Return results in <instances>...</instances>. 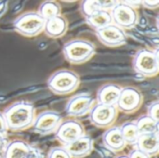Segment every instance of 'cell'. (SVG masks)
<instances>
[{"mask_svg":"<svg viewBox=\"0 0 159 158\" xmlns=\"http://www.w3.org/2000/svg\"><path fill=\"white\" fill-rule=\"evenodd\" d=\"M121 90L122 87L116 84L109 83L102 86L97 91V103L116 106Z\"/></svg>","mask_w":159,"mask_h":158,"instance_id":"obj_15","label":"cell"},{"mask_svg":"<svg viewBox=\"0 0 159 158\" xmlns=\"http://www.w3.org/2000/svg\"><path fill=\"white\" fill-rule=\"evenodd\" d=\"M134 148L143 152L150 157L156 156L159 152L158 132L140 135Z\"/></svg>","mask_w":159,"mask_h":158,"instance_id":"obj_17","label":"cell"},{"mask_svg":"<svg viewBox=\"0 0 159 158\" xmlns=\"http://www.w3.org/2000/svg\"><path fill=\"white\" fill-rule=\"evenodd\" d=\"M86 23L93 28L95 31L102 29L108 25L113 24V20L111 16V12L109 10L101 9L94 15L85 18Z\"/></svg>","mask_w":159,"mask_h":158,"instance_id":"obj_19","label":"cell"},{"mask_svg":"<svg viewBox=\"0 0 159 158\" xmlns=\"http://www.w3.org/2000/svg\"><path fill=\"white\" fill-rule=\"evenodd\" d=\"M7 131H8V130H7V124H6L4 115H3V114L0 112V135L6 137Z\"/></svg>","mask_w":159,"mask_h":158,"instance_id":"obj_28","label":"cell"},{"mask_svg":"<svg viewBox=\"0 0 159 158\" xmlns=\"http://www.w3.org/2000/svg\"><path fill=\"white\" fill-rule=\"evenodd\" d=\"M31 147L23 140H13L6 144L1 154V158H25Z\"/></svg>","mask_w":159,"mask_h":158,"instance_id":"obj_18","label":"cell"},{"mask_svg":"<svg viewBox=\"0 0 159 158\" xmlns=\"http://www.w3.org/2000/svg\"><path fill=\"white\" fill-rule=\"evenodd\" d=\"M101 9L102 7L99 1L86 0V1H82L80 5V11L83 14V16H85V18L94 15Z\"/></svg>","mask_w":159,"mask_h":158,"instance_id":"obj_23","label":"cell"},{"mask_svg":"<svg viewBox=\"0 0 159 158\" xmlns=\"http://www.w3.org/2000/svg\"><path fill=\"white\" fill-rule=\"evenodd\" d=\"M95 32L98 40L104 46L110 47H120L125 45L127 42V34L125 30L115 24L108 25Z\"/></svg>","mask_w":159,"mask_h":158,"instance_id":"obj_12","label":"cell"},{"mask_svg":"<svg viewBox=\"0 0 159 158\" xmlns=\"http://www.w3.org/2000/svg\"><path fill=\"white\" fill-rule=\"evenodd\" d=\"M119 128H120V130H121V133H122V136L124 138L126 144L135 146V144L140 137V133L136 127L135 122H132V121L125 122Z\"/></svg>","mask_w":159,"mask_h":158,"instance_id":"obj_20","label":"cell"},{"mask_svg":"<svg viewBox=\"0 0 159 158\" xmlns=\"http://www.w3.org/2000/svg\"><path fill=\"white\" fill-rule=\"evenodd\" d=\"M7 143V142L6 140V137L0 135V156H1V154H2V152H3V150H4Z\"/></svg>","mask_w":159,"mask_h":158,"instance_id":"obj_30","label":"cell"},{"mask_svg":"<svg viewBox=\"0 0 159 158\" xmlns=\"http://www.w3.org/2000/svg\"><path fill=\"white\" fill-rule=\"evenodd\" d=\"M141 4H143V6L146 8L154 9V8L158 7L159 1H143L141 2Z\"/></svg>","mask_w":159,"mask_h":158,"instance_id":"obj_29","label":"cell"},{"mask_svg":"<svg viewBox=\"0 0 159 158\" xmlns=\"http://www.w3.org/2000/svg\"><path fill=\"white\" fill-rule=\"evenodd\" d=\"M128 156L129 158H152L150 157L149 156H147L146 154H144L143 152L138 150L137 148H134L132 149L129 154L128 155Z\"/></svg>","mask_w":159,"mask_h":158,"instance_id":"obj_26","label":"cell"},{"mask_svg":"<svg viewBox=\"0 0 159 158\" xmlns=\"http://www.w3.org/2000/svg\"><path fill=\"white\" fill-rule=\"evenodd\" d=\"M47 84L52 93L61 96L68 95L77 89L80 84V77L74 71L62 69L52 74Z\"/></svg>","mask_w":159,"mask_h":158,"instance_id":"obj_3","label":"cell"},{"mask_svg":"<svg viewBox=\"0 0 159 158\" xmlns=\"http://www.w3.org/2000/svg\"><path fill=\"white\" fill-rule=\"evenodd\" d=\"M95 45L85 39H73L62 47L65 60L72 64H82L89 61L95 54Z\"/></svg>","mask_w":159,"mask_h":158,"instance_id":"obj_2","label":"cell"},{"mask_svg":"<svg viewBox=\"0 0 159 158\" xmlns=\"http://www.w3.org/2000/svg\"><path fill=\"white\" fill-rule=\"evenodd\" d=\"M47 158H72L63 146L53 147L49 150Z\"/></svg>","mask_w":159,"mask_h":158,"instance_id":"obj_24","label":"cell"},{"mask_svg":"<svg viewBox=\"0 0 159 158\" xmlns=\"http://www.w3.org/2000/svg\"><path fill=\"white\" fill-rule=\"evenodd\" d=\"M25 158H44V156H43L42 152L38 148L32 146Z\"/></svg>","mask_w":159,"mask_h":158,"instance_id":"obj_27","label":"cell"},{"mask_svg":"<svg viewBox=\"0 0 159 158\" xmlns=\"http://www.w3.org/2000/svg\"><path fill=\"white\" fill-rule=\"evenodd\" d=\"M133 70L145 77L156 76L159 72L157 50L148 48L139 49L132 61Z\"/></svg>","mask_w":159,"mask_h":158,"instance_id":"obj_4","label":"cell"},{"mask_svg":"<svg viewBox=\"0 0 159 158\" xmlns=\"http://www.w3.org/2000/svg\"><path fill=\"white\" fill-rule=\"evenodd\" d=\"M68 29V21L62 15L48 19L45 21V34L51 38H59L64 35Z\"/></svg>","mask_w":159,"mask_h":158,"instance_id":"obj_16","label":"cell"},{"mask_svg":"<svg viewBox=\"0 0 159 158\" xmlns=\"http://www.w3.org/2000/svg\"><path fill=\"white\" fill-rule=\"evenodd\" d=\"M63 147L72 158H85L93 151L94 142L89 135L85 134Z\"/></svg>","mask_w":159,"mask_h":158,"instance_id":"obj_13","label":"cell"},{"mask_svg":"<svg viewBox=\"0 0 159 158\" xmlns=\"http://www.w3.org/2000/svg\"><path fill=\"white\" fill-rule=\"evenodd\" d=\"M115 158H129L127 155H123V156H116V157Z\"/></svg>","mask_w":159,"mask_h":158,"instance_id":"obj_31","label":"cell"},{"mask_svg":"<svg viewBox=\"0 0 159 158\" xmlns=\"http://www.w3.org/2000/svg\"><path fill=\"white\" fill-rule=\"evenodd\" d=\"M136 127L139 130L140 135L143 134H152V133H157L158 132V124L156 121H154L151 117H149L147 115H141L137 118L135 121Z\"/></svg>","mask_w":159,"mask_h":158,"instance_id":"obj_22","label":"cell"},{"mask_svg":"<svg viewBox=\"0 0 159 158\" xmlns=\"http://www.w3.org/2000/svg\"><path fill=\"white\" fill-rule=\"evenodd\" d=\"M61 122L62 116L60 113L54 110H46L35 115L32 129L40 135H49L55 133Z\"/></svg>","mask_w":159,"mask_h":158,"instance_id":"obj_8","label":"cell"},{"mask_svg":"<svg viewBox=\"0 0 159 158\" xmlns=\"http://www.w3.org/2000/svg\"><path fill=\"white\" fill-rule=\"evenodd\" d=\"M7 130L18 132L32 127L35 118L34 106L26 101L16 102L7 106L2 113Z\"/></svg>","mask_w":159,"mask_h":158,"instance_id":"obj_1","label":"cell"},{"mask_svg":"<svg viewBox=\"0 0 159 158\" xmlns=\"http://www.w3.org/2000/svg\"><path fill=\"white\" fill-rule=\"evenodd\" d=\"M110 12L113 20V24L118 26L123 30L131 29L135 27L138 23L139 15L136 8L126 4L125 1L117 2Z\"/></svg>","mask_w":159,"mask_h":158,"instance_id":"obj_7","label":"cell"},{"mask_svg":"<svg viewBox=\"0 0 159 158\" xmlns=\"http://www.w3.org/2000/svg\"><path fill=\"white\" fill-rule=\"evenodd\" d=\"M54 134L56 140L61 144V146H66L85 135L86 132L83 124L80 121L72 118L62 120Z\"/></svg>","mask_w":159,"mask_h":158,"instance_id":"obj_9","label":"cell"},{"mask_svg":"<svg viewBox=\"0 0 159 158\" xmlns=\"http://www.w3.org/2000/svg\"><path fill=\"white\" fill-rule=\"evenodd\" d=\"M102 143L109 151L117 153L122 151L126 146V142L122 136L119 127L112 126L103 132L102 134Z\"/></svg>","mask_w":159,"mask_h":158,"instance_id":"obj_14","label":"cell"},{"mask_svg":"<svg viewBox=\"0 0 159 158\" xmlns=\"http://www.w3.org/2000/svg\"><path fill=\"white\" fill-rule=\"evenodd\" d=\"M147 115L154 121L159 123V102L158 101L152 102L147 107Z\"/></svg>","mask_w":159,"mask_h":158,"instance_id":"obj_25","label":"cell"},{"mask_svg":"<svg viewBox=\"0 0 159 158\" xmlns=\"http://www.w3.org/2000/svg\"><path fill=\"white\" fill-rule=\"evenodd\" d=\"M37 12L45 20H47L53 17L61 15V7L58 2L44 1L39 6Z\"/></svg>","mask_w":159,"mask_h":158,"instance_id":"obj_21","label":"cell"},{"mask_svg":"<svg viewBox=\"0 0 159 158\" xmlns=\"http://www.w3.org/2000/svg\"><path fill=\"white\" fill-rule=\"evenodd\" d=\"M143 102L142 92L134 87L122 88L116 107L125 114H133L140 109Z\"/></svg>","mask_w":159,"mask_h":158,"instance_id":"obj_10","label":"cell"},{"mask_svg":"<svg viewBox=\"0 0 159 158\" xmlns=\"http://www.w3.org/2000/svg\"><path fill=\"white\" fill-rule=\"evenodd\" d=\"M45 21L37 11H27L15 19L13 27L18 34L23 36L33 37L44 31Z\"/></svg>","mask_w":159,"mask_h":158,"instance_id":"obj_5","label":"cell"},{"mask_svg":"<svg viewBox=\"0 0 159 158\" xmlns=\"http://www.w3.org/2000/svg\"><path fill=\"white\" fill-rule=\"evenodd\" d=\"M95 103V99L89 93H78L70 98L65 106V113L75 118L82 117L89 113Z\"/></svg>","mask_w":159,"mask_h":158,"instance_id":"obj_11","label":"cell"},{"mask_svg":"<svg viewBox=\"0 0 159 158\" xmlns=\"http://www.w3.org/2000/svg\"><path fill=\"white\" fill-rule=\"evenodd\" d=\"M118 115V110L116 106L95 103L89 113L90 123L100 129H108L112 127Z\"/></svg>","mask_w":159,"mask_h":158,"instance_id":"obj_6","label":"cell"}]
</instances>
